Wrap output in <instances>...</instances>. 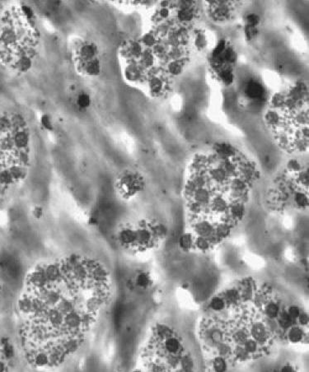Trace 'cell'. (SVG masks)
<instances>
[{"label":"cell","instance_id":"obj_3","mask_svg":"<svg viewBox=\"0 0 309 372\" xmlns=\"http://www.w3.org/2000/svg\"><path fill=\"white\" fill-rule=\"evenodd\" d=\"M79 104L81 107H87L90 104L89 97L86 95H82L79 98Z\"/></svg>","mask_w":309,"mask_h":372},{"label":"cell","instance_id":"obj_2","mask_svg":"<svg viewBox=\"0 0 309 372\" xmlns=\"http://www.w3.org/2000/svg\"><path fill=\"white\" fill-rule=\"evenodd\" d=\"M247 94L251 97H258L262 95V88L256 83L250 84L247 87Z\"/></svg>","mask_w":309,"mask_h":372},{"label":"cell","instance_id":"obj_5","mask_svg":"<svg viewBox=\"0 0 309 372\" xmlns=\"http://www.w3.org/2000/svg\"><path fill=\"white\" fill-rule=\"evenodd\" d=\"M212 307L215 310H221L223 307V302L219 298H215L212 301Z\"/></svg>","mask_w":309,"mask_h":372},{"label":"cell","instance_id":"obj_7","mask_svg":"<svg viewBox=\"0 0 309 372\" xmlns=\"http://www.w3.org/2000/svg\"><path fill=\"white\" fill-rule=\"evenodd\" d=\"M41 122H42V124L44 125V127H46V129H51L52 125L51 123H50V120L48 118V116L44 115L42 117V119H41Z\"/></svg>","mask_w":309,"mask_h":372},{"label":"cell","instance_id":"obj_8","mask_svg":"<svg viewBox=\"0 0 309 372\" xmlns=\"http://www.w3.org/2000/svg\"><path fill=\"white\" fill-rule=\"evenodd\" d=\"M290 337H291V339L293 340V341H297V340H298L301 337V334H300V332L298 331V330H293V331L292 332V334H291Z\"/></svg>","mask_w":309,"mask_h":372},{"label":"cell","instance_id":"obj_4","mask_svg":"<svg viewBox=\"0 0 309 372\" xmlns=\"http://www.w3.org/2000/svg\"><path fill=\"white\" fill-rule=\"evenodd\" d=\"M149 278H148L145 274L142 273V274H140V275H138V279H137V283H138L139 286H146V285L149 284Z\"/></svg>","mask_w":309,"mask_h":372},{"label":"cell","instance_id":"obj_6","mask_svg":"<svg viewBox=\"0 0 309 372\" xmlns=\"http://www.w3.org/2000/svg\"><path fill=\"white\" fill-rule=\"evenodd\" d=\"M266 311H267V314L269 315V316H270V317H274V316L277 315L278 307H277L276 305H269L268 308H267V310H266Z\"/></svg>","mask_w":309,"mask_h":372},{"label":"cell","instance_id":"obj_1","mask_svg":"<svg viewBox=\"0 0 309 372\" xmlns=\"http://www.w3.org/2000/svg\"><path fill=\"white\" fill-rule=\"evenodd\" d=\"M166 350L171 352V353H176L180 349V342L175 337H170L167 339L165 342Z\"/></svg>","mask_w":309,"mask_h":372},{"label":"cell","instance_id":"obj_9","mask_svg":"<svg viewBox=\"0 0 309 372\" xmlns=\"http://www.w3.org/2000/svg\"><path fill=\"white\" fill-rule=\"evenodd\" d=\"M290 315H291L294 316V317H296V316H298V310L297 309L296 307H293L290 309Z\"/></svg>","mask_w":309,"mask_h":372}]
</instances>
